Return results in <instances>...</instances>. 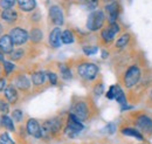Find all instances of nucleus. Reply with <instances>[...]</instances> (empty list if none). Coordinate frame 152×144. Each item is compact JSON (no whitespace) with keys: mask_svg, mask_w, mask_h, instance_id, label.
<instances>
[{"mask_svg":"<svg viewBox=\"0 0 152 144\" xmlns=\"http://www.w3.org/2000/svg\"><path fill=\"white\" fill-rule=\"evenodd\" d=\"M143 77V73H142V69L139 67V65L137 63H133L131 66H129L126 68V71L123 74V84L131 89L134 86H138L140 80Z\"/></svg>","mask_w":152,"mask_h":144,"instance_id":"1","label":"nucleus"},{"mask_svg":"<svg viewBox=\"0 0 152 144\" xmlns=\"http://www.w3.org/2000/svg\"><path fill=\"white\" fill-rule=\"evenodd\" d=\"M104 21H105V15H104L103 11H101V10L93 11L90 13V15L88 17L87 28L91 32H96V31H98L103 27Z\"/></svg>","mask_w":152,"mask_h":144,"instance_id":"2","label":"nucleus"},{"mask_svg":"<svg viewBox=\"0 0 152 144\" xmlns=\"http://www.w3.org/2000/svg\"><path fill=\"white\" fill-rule=\"evenodd\" d=\"M77 73L78 75L84 79V80H88V81H91L96 79L97 74H98V68L95 63H91V62H83L81 65H78L77 67Z\"/></svg>","mask_w":152,"mask_h":144,"instance_id":"3","label":"nucleus"},{"mask_svg":"<svg viewBox=\"0 0 152 144\" xmlns=\"http://www.w3.org/2000/svg\"><path fill=\"white\" fill-rule=\"evenodd\" d=\"M134 123L140 130H143L148 135H152V118L150 116L145 114H139L136 116Z\"/></svg>","mask_w":152,"mask_h":144,"instance_id":"4","label":"nucleus"},{"mask_svg":"<svg viewBox=\"0 0 152 144\" xmlns=\"http://www.w3.org/2000/svg\"><path fill=\"white\" fill-rule=\"evenodd\" d=\"M121 31V27L117 22H113V24H109V26L107 28H104L101 33L102 36V40L105 42V43H111L115 40V35Z\"/></svg>","mask_w":152,"mask_h":144,"instance_id":"5","label":"nucleus"},{"mask_svg":"<svg viewBox=\"0 0 152 144\" xmlns=\"http://www.w3.org/2000/svg\"><path fill=\"white\" fill-rule=\"evenodd\" d=\"M82 129H83V124L81 123V120L78 117H76L74 114H70L69 118H68V126L66 129L67 134L69 136H75Z\"/></svg>","mask_w":152,"mask_h":144,"instance_id":"6","label":"nucleus"},{"mask_svg":"<svg viewBox=\"0 0 152 144\" xmlns=\"http://www.w3.org/2000/svg\"><path fill=\"white\" fill-rule=\"evenodd\" d=\"M72 114H74L81 121H86L89 116V108H88V106L84 101H78L74 104Z\"/></svg>","mask_w":152,"mask_h":144,"instance_id":"7","label":"nucleus"},{"mask_svg":"<svg viewBox=\"0 0 152 144\" xmlns=\"http://www.w3.org/2000/svg\"><path fill=\"white\" fill-rule=\"evenodd\" d=\"M11 37H12V40H13V42H14V45H23L27 40H28V33L25 31V29H22V28H20V27H15V28H13L12 31H11Z\"/></svg>","mask_w":152,"mask_h":144,"instance_id":"8","label":"nucleus"},{"mask_svg":"<svg viewBox=\"0 0 152 144\" xmlns=\"http://www.w3.org/2000/svg\"><path fill=\"white\" fill-rule=\"evenodd\" d=\"M49 18L52 20V22L54 25H56L57 27L58 26H62L63 22H64L63 12H62V10L58 6H56V5H54V6H52L49 8Z\"/></svg>","mask_w":152,"mask_h":144,"instance_id":"9","label":"nucleus"},{"mask_svg":"<svg viewBox=\"0 0 152 144\" xmlns=\"http://www.w3.org/2000/svg\"><path fill=\"white\" fill-rule=\"evenodd\" d=\"M105 10H107V14L109 19V24L116 22L119 15V4L117 1H113L105 6Z\"/></svg>","mask_w":152,"mask_h":144,"instance_id":"10","label":"nucleus"},{"mask_svg":"<svg viewBox=\"0 0 152 144\" xmlns=\"http://www.w3.org/2000/svg\"><path fill=\"white\" fill-rule=\"evenodd\" d=\"M27 131H28L29 135H32V136H34L37 138H40L42 136V134H41V126L38 123V121L34 120V118L28 120V122H27Z\"/></svg>","mask_w":152,"mask_h":144,"instance_id":"11","label":"nucleus"},{"mask_svg":"<svg viewBox=\"0 0 152 144\" xmlns=\"http://www.w3.org/2000/svg\"><path fill=\"white\" fill-rule=\"evenodd\" d=\"M61 35H62V32H61V28L60 27H56L54 28L50 34H49V43L52 47L54 48H58L62 43V39H61Z\"/></svg>","mask_w":152,"mask_h":144,"instance_id":"12","label":"nucleus"},{"mask_svg":"<svg viewBox=\"0 0 152 144\" xmlns=\"http://www.w3.org/2000/svg\"><path fill=\"white\" fill-rule=\"evenodd\" d=\"M13 40L11 35H4L0 37V49L4 52V53H12L13 52Z\"/></svg>","mask_w":152,"mask_h":144,"instance_id":"13","label":"nucleus"},{"mask_svg":"<svg viewBox=\"0 0 152 144\" xmlns=\"http://www.w3.org/2000/svg\"><path fill=\"white\" fill-rule=\"evenodd\" d=\"M19 5L20 10L23 12H32L37 7V1L35 0H17Z\"/></svg>","mask_w":152,"mask_h":144,"instance_id":"14","label":"nucleus"},{"mask_svg":"<svg viewBox=\"0 0 152 144\" xmlns=\"http://www.w3.org/2000/svg\"><path fill=\"white\" fill-rule=\"evenodd\" d=\"M115 100L122 106V107H125L128 104V101H126V97H125V94L124 91L122 90V88L117 84L115 86Z\"/></svg>","mask_w":152,"mask_h":144,"instance_id":"15","label":"nucleus"},{"mask_svg":"<svg viewBox=\"0 0 152 144\" xmlns=\"http://www.w3.org/2000/svg\"><path fill=\"white\" fill-rule=\"evenodd\" d=\"M130 41H131V34H129V33H124V34H122V35L119 36L118 40L116 41V48H118V49H123V48H125V47L129 46Z\"/></svg>","mask_w":152,"mask_h":144,"instance_id":"16","label":"nucleus"},{"mask_svg":"<svg viewBox=\"0 0 152 144\" xmlns=\"http://www.w3.org/2000/svg\"><path fill=\"white\" fill-rule=\"evenodd\" d=\"M15 86L21 90H27L31 87V82H29V80L26 75H20L15 81Z\"/></svg>","mask_w":152,"mask_h":144,"instance_id":"17","label":"nucleus"},{"mask_svg":"<svg viewBox=\"0 0 152 144\" xmlns=\"http://www.w3.org/2000/svg\"><path fill=\"white\" fill-rule=\"evenodd\" d=\"M5 96L10 101V103H15L18 100V91L13 86H10L5 89Z\"/></svg>","mask_w":152,"mask_h":144,"instance_id":"18","label":"nucleus"},{"mask_svg":"<svg viewBox=\"0 0 152 144\" xmlns=\"http://www.w3.org/2000/svg\"><path fill=\"white\" fill-rule=\"evenodd\" d=\"M122 134L125 135V136H131L134 137L139 141H143L144 140V136L140 134V131H138L137 129H133V128H123L122 129Z\"/></svg>","mask_w":152,"mask_h":144,"instance_id":"19","label":"nucleus"},{"mask_svg":"<svg viewBox=\"0 0 152 144\" xmlns=\"http://www.w3.org/2000/svg\"><path fill=\"white\" fill-rule=\"evenodd\" d=\"M1 18L7 22H13L18 19V13L14 10H11V8L10 10H4L2 13H1Z\"/></svg>","mask_w":152,"mask_h":144,"instance_id":"20","label":"nucleus"},{"mask_svg":"<svg viewBox=\"0 0 152 144\" xmlns=\"http://www.w3.org/2000/svg\"><path fill=\"white\" fill-rule=\"evenodd\" d=\"M32 81L35 86H42L46 81V74L43 72H37L33 74L32 76Z\"/></svg>","mask_w":152,"mask_h":144,"instance_id":"21","label":"nucleus"},{"mask_svg":"<svg viewBox=\"0 0 152 144\" xmlns=\"http://www.w3.org/2000/svg\"><path fill=\"white\" fill-rule=\"evenodd\" d=\"M61 39H62V43H66V45L73 43V42H74V34H73V32H72V31L66 29V31H63V32H62Z\"/></svg>","mask_w":152,"mask_h":144,"instance_id":"22","label":"nucleus"},{"mask_svg":"<svg viewBox=\"0 0 152 144\" xmlns=\"http://www.w3.org/2000/svg\"><path fill=\"white\" fill-rule=\"evenodd\" d=\"M47 123L52 130V134H55L61 129V120L60 118H52V120L47 121Z\"/></svg>","mask_w":152,"mask_h":144,"instance_id":"23","label":"nucleus"},{"mask_svg":"<svg viewBox=\"0 0 152 144\" xmlns=\"http://www.w3.org/2000/svg\"><path fill=\"white\" fill-rule=\"evenodd\" d=\"M42 36H43V34H42V32H41L40 28H33L32 32H31V34H29V39L33 42H40L42 40Z\"/></svg>","mask_w":152,"mask_h":144,"instance_id":"24","label":"nucleus"},{"mask_svg":"<svg viewBox=\"0 0 152 144\" xmlns=\"http://www.w3.org/2000/svg\"><path fill=\"white\" fill-rule=\"evenodd\" d=\"M81 5L89 11H94L98 6V0H81Z\"/></svg>","mask_w":152,"mask_h":144,"instance_id":"25","label":"nucleus"},{"mask_svg":"<svg viewBox=\"0 0 152 144\" xmlns=\"http://www.w3.org/2000/svg\"><path fill=\"white\" fill-rule=\"evenodd\" d=\"M1 124L5 126V128H7L8 130H11V131H14V124H13V121H12V118H10L8 116H2V118H1Z\"/></svg>","mask_w":152,"mask_h":144,"instance_id":"26","label":"nucleus"},{"mask_svg":"<svg viewBox=\"0 0 152 144\" xmlns=\"http://www.w3.org/2000/svg\"><path fill=\"white\" fill-rule=\"evenodd\" d=\"M60 72H61V76H62L64 80L72 79V72H70V69H69L66 65H62V66L60 67Z\"/></svg>","mask_w":152,"mask_h":144,"instance_id":"27","label":"nucleus"},{"mask_svg":"<svg viewBox=\"0 0 152 144\" xmlns=\"http://www.w3.org/2000/svg\"><path fill=\"white\" fill-rule=\"evenodd\" d=\"M15 1L17 0H0V6L4 10H10L15 5Z\"/></svg>","mask_w":152,"mask_h":144,"instance_id":"28","label":"nucleus"},{"mask_svg":"<svg viewBox=\"0 0 152 144\" xmlns=\"http://www.w3.org/2000/svg\"><path fill=\"white\" fill-rule=\"evenodd\" d=\"M97 51H98V48L95 47V46H86V47H83V52H84V54L88 55V56H89V55L96 54Z\"/></svg>","mask_w":152,"mask_h":144,"instance_id":"29","label":"nucleus"},{"mask_svg":"<svg viewBox=\"0 0 152 144\" xmlns=\"http://www.w3.org/2000/svg\"><path fill=\"white\" fill-rule=\"evenodd\" d=\"M0 143L1 144H14V141H12V138L8 136V134H2L0 136Z\"/></svg>","mask_w":152,"mask_h":144,"instance_id":"30","label":"nucleus"},{"mask_svg":"<svg viewBox=\"0 0 152 144\" xmlns=\"http://www.w3.org/2000/svg\"><path fill=\"white\" fill-rule=\"evenodd\" d=\"M22 117H23V115H22V111L21 110H14L13 111V120L15 121V122H21V120H22Z\"/></svg>","mask_w":152,"mask_h":144,"instance_id":"31","label":"nucleus"},{"mask_svg":"<svg viewBox=\"0 0 152 144\" xmlns=\"http://www.w3.org/2000/svg\"><path fill=\"white\" fill-rule=\"evenodd\" d=\"M4 68H5V72L6 74H10L14 69V65L11 63V62H7V61H4Z\"/></svg>","mask_w":152,"mask_h":144,"instance_id":"32","label":"nucleus"},{"mask_svg":"<svg viewBox=\"0 0 152 144\" xmlns=\"http://www.w3.org/2000/svg\"><path fill=\"white\" fill-rule=\"evenodd\" d=\"M48 79H49V82L50 84L55 86L57 83V75L55 73H48Z\"/></svg>","mask_w":152,"mask_h":144,"instance_id":"33","label":"nucleus"},{"mask_svg":"<svg viewBox=\"0 0 152 144\" xmlns=\"http://www.w3.org/2000/svg\"><path fill=\"white\" fill-rule=\"evenodd\" d=\"M8 110H10L8 104H7L4 100H0V111H1V112H4V114H7V112H8Z\"/></svg>","mask_w":152,"mask_h":144,"instance_id":"34","label":"nucleus"},{"mask_svg":"<svg viewBox=\"0 0 152 144\" xmlns=\"http://www.w3.org/2000/svg\"><path fill=\"white\" fill-rule=\"evenodd\" d=\"M103 131H105V132H108V134L111 135V134H114L115 131H116V126H115L114 123H110V124H108V126L103 129Z\"/></svg>","mask_w":152,"mask_h":144,"instance_id":"35","label":"nucleus"},{"mask_svg":"<svg viewBox=\"0 0 152 144\" xmlns=\"http://www.w3.org/2000/svg\"><path fill=\"white\" fill-rule=\"evenodd\" d=\"M11 55H12L11 57H12L13 60H19L20 57L23 55V53H22V51H21V49H18V51H13V52L11 53Z\"/></svg>","mask_w":152,"mask_h":144,"instance_id":"36","label":"nucleus"},{"mask_svg":"<svg viewBox=\"0 0 152 144\" xmlns=\"http://www.w3.org/2000/svg\"><path fill=\"white\" fill-rule=\"evenodd\" d=\"M103 90H104V86L102 83H98L94 88V93H95L96 95H101V94H103Z\"/></svg>","mask_w":152,"mask_h":144,"instance_id":"37","label":"nucleus"},{"mask_svg":"<svg viewBox=\"0 0 152 144\" xmlns=\"http://www.w3.org/2000/svg\"><path fill=\"white\" fill-rule=\"evenodd\" d=\"M107 97H108L109 100H114L115 98V86H111V87H110L109 91L107 93Z\"/></svg>","mask_w":152,"mask_h":144,"instance_id":"38","label":"nucleus"},{"mask_svg":"<svg viewBox=\"0 0 152 144\" xmlns=\"http://www.w3.org/2000/svg\"><path fill=\"white\" fill-rule=\"evenodd\" d=\"M148 104H149V107H151V108H152V87H151V89L149 90V96H148Z\"/></svg>","mask_w":152,"mask_h":144,"instance_id":"39","label":"nucleus"},{"mask_svg":"<svg viewBox=\"0 0 152 144\" xmlns=\"http://www.w3.org/2000/svg\"><path fill=\"white\" fill-rule=\"evenodd\" d=\"M5 87H6V81H5V79H0V90H4Z\"/></svg>","mask_w":152,"mask_h":144,"instance_id":"40","label":"nucleus"},{"mask_svg":"<svg viewBox=\"0 0 152 144\" xmlns=\"http://www.w3.org/2000/svg\"><path fill=\"white\" fill-rule=\"evenodd\" d=\"M0 61H4V52L0 49Z\"/></svg>","mask_w":152,"mask_h":144,"instance_id":"41","label":"nucleus"},{"mask_svg":"<svg viewBox=\"0 0 152 144\" xmlns=\"http://www.w3.org/2000/svg\"><path fill=\"white\" fill-rule=\"evenodd\" d=\"M102 55H103L102 57H103V59H105V57L108 56V53H107V52H103V53H102Z\"/></svg>","mask_w":152,"mask_h":144,"instance_id":"42","label":"nucleus"},{"mask_svg":"<svg viewBox=\"0 0 152 144\" xmlns=\"http://www.w3.org/2000/svg\"><path fill=\"white\" fill-rule=\"evenodd\" d=\"M102 1H105V2H113L115 0H102Z\"/></svg>","mask_w":152,"mask_h":144,"instance_id":"43","label":"nucleus"},{"mask_svg":"<svg viewBox=\"0 0 152 144\" xmlns=\"http://www.w3.org/2000/svg\"><path fill=\"white\" fill-rule=\"evenodd\" d=\"M1 32H2V27H1V25H0V34H1Z\"/></svg>","mask_w":152,"mask_h":144,"instance_id":"44","label":"nucleus"},{"mask_svg":"<svg viewBox=\"0 0 152 144\" xmlns=\"http://www.w3.org/2000/svg\"><path fill=\"white\" fill-rule=\"evenodd\" d=\"M0 144H1V143H0Z\"/></svg>","mask_w":152,"mask_h":144,"instance_id":"45","label":"nucleus"}]
</instances>
